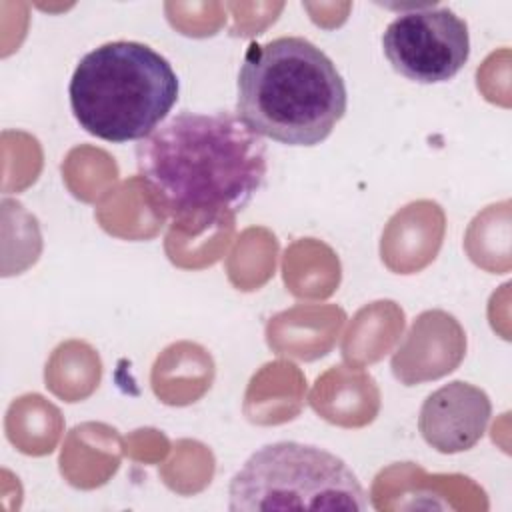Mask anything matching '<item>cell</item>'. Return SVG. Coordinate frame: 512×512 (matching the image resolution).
<instances>
[{
  "instance_id": "1",
  "label": "cell",
  "mask_w": 512,
  "mask_h": 512,
  "mask_svg": "<svg viewBox=\"0 0 512 512\" xmlns=\"http://www.w3.org/2000/svg\"><path fill=\"white\" fill-rule=\"evenodd\" d=\"M134 154L152 204L194 230L232 220L268 172L264 140L228 110H184L142 138Z\"/></svg>"
},
{
  "instance_id": "2",
  "label": "cell",
  "mask_w": 512,
  "mask_h": 512,
  "mask_svg": "<svg viewBox=\"0 0 512 512\" xmlns=\"http://www.w3.org/2000/svg\"><path fill=\"white\" fill-rule=\"evenodd\" d=\"M348 106L344 78L316 44L302 36L250 42L236 80V116L260 138L316 146Z\"/></svg>"
},
{
  "instance_id": "3",
  "label": "cell",
  "mask_w": 512,
  "mask_h": 512,
  "mask_svg": "<svg viewBox=\"0 0 512 512\" xmlns=\"http://www.w3.org/2000/svg\"><path fill=\"white\" fill-rule=\"evenodd\" d=\"M172 64L134 40L106 42L80 58L68 84L70 108L88 134L114 142H140L154 132L178 100Z\"/></svg>"
},
{
  "instance_id": "4",
  "label": "cell",
  "mask_w": 512,
  "mask_h": 512,
  "mask_svg": "<svg viewBox=\"0 0 512 512\" xmlns=\"http://www.w3.org/2000/svg\"><path fill=\"white\" fill-rule=\"evenodd\" d=\"M232 512L366 510V492L336 454L294 440L272 442L244 462L228 486Z\"/></svg>"
},
{
  "instance_id": "5",
  "label": "cell",
  "mask_w": 512,
  "mask_h": 512,
  "mask_svg": "<svg viewBox=\"0 0 512 512\" xmlns=\"http://www.w3.org/2000/svg\"><path fill=\"white\" fill-rule=\"evenodd\" d=\"M382 50L390 66L412 82H448L468 62V24L448 6L404 10L386 26Z\"/></svg>"
},
{
  "instance_id": "6",
  "label": "cell",
  "mask_w": 512,
  "mask_h": 512,
  "mask_svg": "<svg viewBox=\"0 0 512 512\" xmlns=\"http://www.w3.org/2000/svg\"><path fill=\"white\" fill-rule=\"evenodd\" d=\"M490 416L488 394L474 384L454 380L426 396L418 416V430L436 452L458 454L480 442Z\"/></svg>"
}]
</instances>
